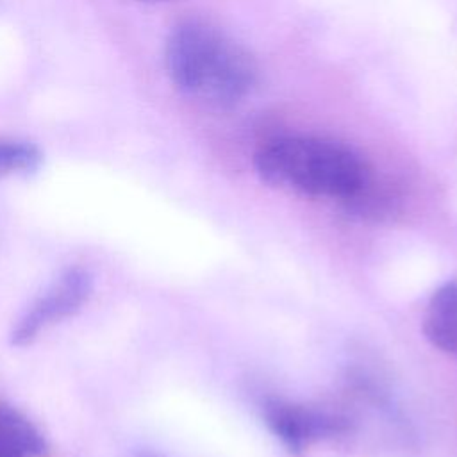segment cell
<instances>
[{
    "mask_svg": "<svg viewBox=\"0 0 457 457\" xmlns=\"http://www.w3.org/2000/svg\"><path fill=\"white\" fill-rule=\"evenodd\" d=\"M93 291V278L82 266L66 268L20 316L11 330L12 346H27L37 336L82 309Z\"/></svg>",
    "mask_w": 457,
    "mask_h": 457,
    "instance_id": "3",
    "label": "cell"
},
{
    "mask_svg": "<svg viewBox=\"0 0 457 457\" xmlns=\"http://www.w3.org/2000/svg\"><path fill=\"white\" fill-rule=\"evenodd\" d=\"M262 414L270 430L293 453L303 452L314 443L337 437L348 430L346 420L337 414L282 398L266 400Z\"/></svg>",
    "mask_w": 457,
    "mask_h": 457,
    "instance_id": "4",
    "label": "cell"
},
{
    "mask_svg": "<svg viewBox=\"0 0 457 457\" xmlns=\"http://www.w3.org/2000/svg\"><path fill=\"white\" fill-rule=\"evenodd\" d=\"M264 182L316 198L350 200L368 180L362 159L346 145L318 136H277L255 154Z\"/></svg>",
    "mask_w": 457,
    "mask_h": 457,
    "instance_id": "2",
    "label": "cell"
},
{
    "mask_svg": "<svg viewBox=\"0 0 457 457\" xmlns=\"http://www.w3.org/2000/svg\"><path fill=\"white\" fill-rule=\"evenodd\" d=\"M41 162L39 150L23 141H0V177L12 173H30Z\"/></svg>",
    "mask_w": 457,
    "mask_h": 457,
    "instance_id": "7",
    "label": "cell"
},
{
    "mask_svg": "<svg viewBox=\"0 0 457 457\" xmlns=\"http://www.w3.org/2000/svg\"><path fill=\"white\" fill-rule=\"evenodd\" d=\"M136 457H159V455H155V453H150V452H141V453H137Z\"/></svg>",
    "mask_w": 457,
    "mask_h": 457,
    "instance_id": "8",
    "label": "cell"
},
{
    "mask_svg": "<svg viewBox=\"0 0 457 457\" xmlns=\"http://www.w3.org/2000/svg\"><path fill=\"white\" fill-rule=\"evenodd\" d=\"M139 2H170V0H139Z\"/></svg>",
    "mask_w": 457,
    "mask_h": 457,
    "instance_id": "9",
    "label": "cell"
},
{
    "mask_svg": "<svg viewBox=\"0 0 457 457\" xmlns=\"http://www.w3.org/2000/svg\"><path fill=\"white\" fill-rule=\"evenodd\" d=\"M164 61L180 93L214 109L245 102L259 79L257 62L248 48L221 27L200 18L173 27Z\"/></svg>",
    "mask_w": 457,
    "mask_h": 457,
    "instance_id": "1",
    "label": "cell"
},
{
    "mask_svg": "<svg viewBox=\"0 0 457 457\" xmlns=\"http://www.w3.org/2000/svg\"><path fill=\"white\" fill-rule=\"evenodd\" d=\"M423 332L436 348L457 359V282L434 291L423 314Z\"/></svg>",
    "mask_w": 457,
    "mask_h": 457,
    "instance_id": "5",
    "label": "cell"
},
{
    "mask_svg": "<svg viewBox=\"0 0 457 457\" xmlns=\"http://www.w3.org/2000/svg\"><path fill=\"white\" fill-rule=\"evenodd\" d=\"M45 450L39 428L23 412L0 402V457H39Z\"/></svg>",
    "mask_w": 457,
    "mask_h": 457,
    "instance_id": "6",
    "label": "cell"
}]
</instances>
